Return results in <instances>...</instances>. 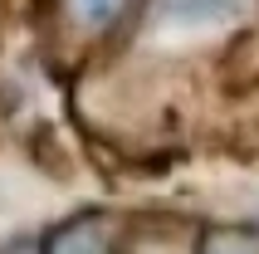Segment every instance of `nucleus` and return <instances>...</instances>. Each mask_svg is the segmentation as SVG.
I'll use <instances>...</instances> for the list:
<instances>
[{"label":"nucleus","mask_w":259,"mask_h":254,"mask_svg":"<svg viewBox=\"0 0 259 254\" xmlns=\"http://www.w3.org/2000/svg\"><path fill=\"white\" fill-rule=\"evenodd\" d=\"M59 254H98V235H69L59 244Z\"/></svg>","instance_id":"obj_3"},{"label":"nucleus","mask_w":259,"mask_h":254,"mask_svg":"<svg viewBox=\"0 0 259 254\" xmlns=\"http://www.w3.org/2000/svg\"><path fill=\"white\" fill-rule=\"evenodd\" d=\"M220 254H240V249H220Z\"/></svg>","instance_id":"obj_4"},{"label":"nucleus","mask_w":259,"mask_h":254,"mask_svg":"<svg viewBox=\"0 0 259 254\" xmlns=\"http://www.w3.org/2000/svg\"><path fill=\"white\" fill-rule=\"evenodd\" d=\"M73 10H78V20H83V25H108V20H113L117 10H122V0H73Z\"/></svg>","instance_id":"obj_2"},{"label":"nucleus","mask_w":259,"mask_h":254,"mask_svg":"<svg viewBox=\"0 0 259 254\" xmlns=\"http://www.w3.org/2000/svg\"><path fill=\"white\" fill-rule=\"evenodd\" d=\"M161 15L176 25H220V20L240 15V0H166Z\"/></svg>","instance_id":"obj_1"}]
</instances>
